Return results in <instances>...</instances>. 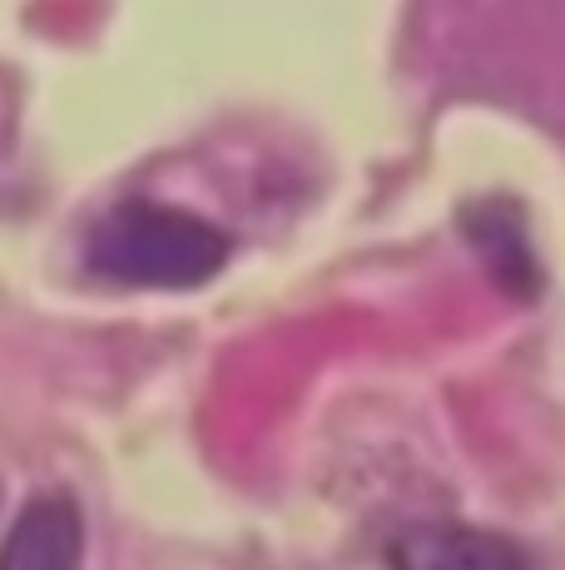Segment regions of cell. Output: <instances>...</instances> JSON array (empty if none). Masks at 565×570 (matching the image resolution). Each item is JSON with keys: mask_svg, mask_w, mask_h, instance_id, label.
<instances>
[{"mask_svg": "<svg viewBox=\"0 0 565 570\" xmlns=\"http://www.w3.org/2000/svg\"><path fill=\"white\" fill-rule=\"evenodd\" d=\"M228 234L169 204H115L85 238V263L125 288H199L228 263Z\"/></svg>", "mask_w": 565, "mask_h": 570, "instance_id": "cell-1", "label": "cell"}, {"mask_svg": "<svg viewBox=\"0 0 565 570\" xmlns=\"http://www.w3.org/2000/svg\"><path fill=\"white\" fill-rule=\"evenodd\" d=\"M80 507L70 497H40L10 525L0 570H65L80 561Z\"/></svg>", "mask_w": 565, "mask_h": 570, "instance_id": "cell-2", "label": "cell"}, {"mask_svg": "<svg viewBox=\"0 0 565 570\" xmlns=\"http://www.w3.org/2000/svg\"><path fill=\"white\" fill-rule=\"evenodd\" d=\"M397 566H526L531 556L482 531H412L393 551Z\"/></svg>", "mask_w": 565, "mask_h": 570, "instance_id": "cell-3", "label": "cell"}]
</instances>
